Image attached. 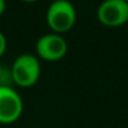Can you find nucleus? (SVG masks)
I'll return each instance as SVG.
<instances>
[{"label":"nucleus","mask_w":128,"mask_h":128,"mask_svg":"<svg viewBox=\"0 0 128 128\" xmlns=\"http://www.w3.org/2000/svg\"><path fill=\"white\" fill-rule=\"evenodd\" d=\"M45 19L53 33L62 35L74 26L77 20V12L69 0H54L46 10Z\"/></svg>","instance_id":"obj_1"},{"label":"nucleus","mask_w":128,"mask_h":128,"mask_svg":"<svg viewBox=\"0 0 128 128\" xmlns=\"http://www.w3.org/2000/svg\"><path fill=\"white\" fill-rule=\"evenodd\" d=\"M13 83L22 88H29L38 83L42 67L38 56L33 54H20L15 58L10 68Z\"/></svg>","instance_id":"obj_2"},{"label":"nucleus","mask_w":128,"mask_h":128,"mask_svg":"<svg viewBox=\"0 0 128 128\" xmlns=\"http://www.w3.org/2000/svg\"><path fill=\"white\" fill-rule=\"evenodd\" d=\"M97 18L104 26H122L128 23V3L124 0H103L97 9Z\"/></svg>","instance_id":"obj_3"},{"label":"nucleus","mask_w":128,"mask_h":128,"mask_svg":"<svg viewBox=\"0 0 128 128\" xmlns=\"http://www.w3.org/2000/svg\"><path fill=\"white\" fill-rule=\"evenodd\" d=\"M20 94L9 86H0V124H12L23 114Z\"/></svg>","instance_id":"obj_4"},{"label":"nucleus","mask_w":128,"mask_h":128,"mask_svg":"<svg viewBox=\"0 0 128 128\" xmlns=\"http://www.w3.org/2000/svg\"><path fill=\"white\" fill-rule=\"evenodd\" d=\"M35 50L38 58L45 62H59L68 53V43L60 34L50 33L36 40Z\"/></svg>","instance_id":"obj_5"},{"label":"nucleus","mask_w":128,"mask_h":128,"mask_svg":"<svg viewBox=\"0 0 128 128\" xmlns=\"http://www.w3.org/2000/svg\"><path fill=\"white\" fill-rule=\"evenodd\" d=\"M10 83H13V78H12V70L9 68H6L5 66H3V63L0 62V86H9Z\"/></svg>","instance_id":"obj_6"},{"label":"nucleus","mask_w":128,"mask_h":128,"mask_svg":"<svg viewBox=\"0 0 128 128\" xmlns=\"http://www.w3.org/2000/svg\"><path fill=\"white\" fill-rule=\"evenodd\" d=\"M6 46H8V42H6V38L5 35L0 32V58H2L5 52H6Z\"/></svg>","instance_id":"obj_7"},{"label":"nucleus","mask_w":128,"mask_h":128,"mask_svg":"<svg viewBox=\"0 0 128 128\" xmlns=\"http://www.w3.org/2000/svg\"><path fill=\"white\" fill-rule=\"evenodd\" d=\"M6 9V2L5 0H0V15H3Z\"/></svg>","instance_id":"obj_8"},{"label":"nucleus","mask_w":128,"mask_h":128,"mask_svg":"<svg viewBox=\"0 0 128 128\" xmlns=\"http://www.w3.org/2000/svg\"><path fill=\"white\" fill-rule=\"evenodd\" d=\"M22 2H25V3H34V2H38V0H22Z\"/></svg>","instance_id":"obj_9"},{"label":"nucleus","mask_w":128,"mask_h":128,"mask_svg":"<svg viewBox=\"0 0 128 128\" xmlns=\"http://www.w3.org/2000/svg\"><path fill=\"white\" fill-rule=\"evenodd\" d=\"M124 2H126V3H128V0H124Z\"/></svg>","instance_id":"obj_10"}]
</instances>
